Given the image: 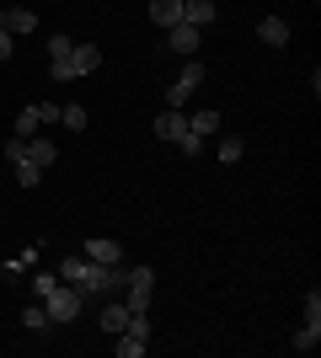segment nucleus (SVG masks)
Returning <instances> with one entry per match:
<instances>
[{"label": "nucleus", "instance_id": "b1692460", "mask_svg": "<svg viewBox=\"0 0 321 358\" xmlns=\"http://www.w3.org/2000/svg\"><path fill=\"white\" fill-rule=\"evenodd\" d=\"M177 145H183V155H199V150H204V139L193 134V129H183V139H177Z\"/></svg>", "mask_w": 321, "mask_h": 358}, {"label": "nucleus", "instance_id": "a878e982", "mask_svg": "<svg viewBox=\"0 0 321 358\" xmlns=\"http://www.w3.org/2000/svg\"><path fill=\"white\" fill-rule=\"evenodd\" d=\"M11 48H16V43H11V32H0V64L11 59Z\"/></svg>", "mask_w": 321, "mask_h": 358}, {"label": "nucleus", "instance_id": "5701e85b", "mask_svg": "<svg viewBox=\"0 0 321 358\" xmlns=\"http://www.w3.org/2000/svg\"><path fill=\"white\" fill-rule=\"evenodd\" d=\"M22 273H27L22 257H0V278H22Z\"/></svg>", "mask_w": 321, "mask_h": 358}, {"label": "nucleus", "instance_id": "4be33fe9", "mask_svg": "<svg viewBox=\"0 0 321 358\" xmlns=\"http://www.w3.org/2000/svg\"><path fill=\"white\" fill-rule=\"evenodd\" d=\"M59 123H64V129H86V107H76V102L59 107Z\"/></svg>", "mask_w": 321, "mask_h": 358}, {"label": "nucleus", "instance_id": "39448f33", "mask_svg": "<svg viewBox=\"0 0 321 358\" xmlns=\"http://www.w3.org/2000/svg\"><path fill=\"white\" fill-rule=\"evenodd\" d=\"M70 48H76V38H64V32L48 38V75H54V80H76V70H70Z\"/></svg>", "mask_w": 321, "mask_h": 358}, {"label": "nucleus", "instance_id": "4468645a", "mask_svg": "<svg viewBox=\"0 0 321 358\" xmlns=\"http://www.w3.org/2000/svg\"><path fill=\"white\" fill-rule=\"evenodd\" d=\"M150 22H161V27L183 22V0H150Z\"/></svg>", "mask_w": 321, "mask_h": 358}, {"label": "nucleus", "instance_id": "9b49d317", "mask_svg": "<svg viewBox=\"0 0 321 358\" xmlns=\"http://www.w3.org/2000/svg\"><path fill=\"white\" fill-rule=\"evenodd\" d=\"M86 257H92V262H102V268H113V262H123V246H118V241H107V236H102V241L92 236V241H86Z\"/></svg>", "mask_w": 321, "mask_h": 358}, {"label": "nucleus", "instance_id": "aec40b11", "mask_svg": "<svg viewBox=\"0 0 321 358\" xmlns=\"http://www.w3.org/2000/svg\"><path fill=\"white\" fill-rule=\"evenodd\" d=\"M22 327H27V331H48L54 321H48V310H43V305H27V310H22Z\"/></svg>", "mask_w": 321, "mask_h": 358}, {"label": "nucleus", "instance_id": "f257e3e1", "mask_svg": "<svg viewBox=\"0 0 321 358\" xmlns=\"http://www.w3.org/2000/svg\"><path fill=\"white\" fill-rule=\"evenodd\" d=\"M32 289H38V299H43V310H48V321H76L80 315V305H86V294H80L76 284H64V278H54V273H38L32 278Z\"/></svg>", "mask_w": 321, "mask_h": 358}, {"label": "nucleus", "instance_id": "2eb2a0df", "mask_svg": "<svg viewBox=\"0 0 321 358\" xmlns=\"http://www.w3.org/2000/svg\"><path fill=\"white\" fill-rule=\"evenodd\" d=\"M38 129H43V118H38V102H32V107H22V113H16V129H11V134H16V139H32Z\"/></svg>", "mask_w": 321, "mask_h": 358}, {"label": "nucleus", "instance_id": "6ab92c4d", "mask_svg": "<svg viewBox=\"0 0 321 358\" xmlns=\"http://www.w3.org/2000/svg\"><path fill=\"white\" fill-rule=\"evenodd\" d=\"M316 343H321V327H311V321H306V327H300V331L290 337V348H294V353H311Z\"/></svg>", "mask_w": 321, "mask_h": 358}, {"label": "nucleus", "instance_id": "393cba45", "mask_svg": "<svg viewBox=\"0 0 321 358\" xmlns=\"http://www.w3.org/2000/svg\"><path fill=\"white\" fill-rule=\"evenodd\" d=\"M306 321H311V327H321V294L306 299Z\"/></svg>", "mask_w": 321, "mask_h": 358}, {"label": "nucleus", "instance_id": "a211bd4d", "mask_svg": "<svg viewBox=\"0 0 321 358\" xmlns=\"http://www.w3.org/2000/svg\"><path fill=\"white\" fill-rule=\"evenodd\" d=\"M27 155H32V166H43V171L54 166V145H48V139H38V134L27 139Z\"/></svg>", "mask_w": 321, "mask_h": 358}, {"label": "nucleus", "instance_id": "0eeeda50", "mask_svg": "<svg viewBox=\"0 0 321 358\" xmlns=\"http://www.w3.org/2000/svg\"><path fill=\"white\" fill-rule=\"evenodd\" d=\"M0 32H11V38L38 32V11H32V6H6V11H0Z\"/></svg>", "mask_w": 321, "mask_h": 358}, {"label": "nucleus", "instance_id": "dca6fc26", "mask_svg": "<svg viewBox=\"0 0 321 358\" xmlns=\"http://www.w3.org/2000/svg\"><path fill=\"white\" fill-rule=\"evenodd\" d=\"M11 171H16V182H22V187H38V182H43V166H32V155H22Z\"/></svg>", "mask_w": 321, "mask_h": 358}, {"label": "nucleus", "instance_id": "20e7f679", "mask_svg": "<svg viewBox=\"0 0 321 358\" xmlns=\"http://www.w3.org/2000/svg\"><path fill=\"white\" fill-rule=\"evenodd\" d=\"M199 86H204V64H199V59H187V64H183V75H177V80L166 86V107H183Z\"/></svg>", "mask_w": 321, "mask_h": 358}, {"label": "nucleus", "instance_id": "6e6552de", "mask_svg": "<svg viewBox=\"0 0 321 358\" xmlns=\"http://www.w3.org/2000/svg\"><path fill=\"white\" fill-rule=\"evenodd\" d=\"M150 129H155V139H166V145H177V139H183V129H187L183 107H166V113H161V118H155Z\"/></svg>", "mask_w": 321, "mask_h": 358}, {"label": "nucleus", "instance_id": "f3484780", "mask_svg": "<svg viewBox=\"0 0 321 358\" xmlns=\"http://www.w3.org/2000/svg\"><path fill=\"white\" fill-rule=\"evenodd\" d=\"M187 129H193V134H199V139L220 134V113H193V118H187Z\"/></svg>", "mask_w": 321, "mask_h": 358}, {"label": "nucleus", "instance_id": "7ed1b4c3", "mask_svg": "<svg viewBox=\"0 0 321 358\" xmlns=\"http://www.w3.org/2000/svg\"><path fill=\"white\" fill-rule=\"evenodd\" d=\"M150 348V321L145 315H129V327L118 331V358H139Z\"/></svg>", "mask_w": 321, "mask_h": 358}, {"label": "nucleus", "instance_id": "f8f14e48", "mask_svg": "<svg viewBox=\"0 0 321 358\" xmlns=\"http://www.w3.org/2000/svg\"><path fill=\"white\" fill-rule=\"evenodd\" d=\"M214 11H220L214 0H183V22H187V27H209Z\"/></svg>", "mask_w": 321, "mask_h": 358}, {"label": "nucleus", "instance_id": "412c9836", "mask_svg": "<svg viewBox=\"0 0 321 358\" xmlns=\"http://www.w3.org/2000/svg\"><path fill=\"white\" fill-rule=\"evenodd\" d=\"M241 139H236V134H225V139H220V166H230V161H241Z\"/></svg>", "mask_w": 321, "mask_h": 358}, {"label": "nucleus", "instance_id": "ddd939ff", "mask_svg": "<svg viewBox=\"0 0 321 358\" xmlns=\"http://www.w3.org/2000/svg\"><path fill=\"white\" fill-rule=\"evenodd\" d=\"M129 315H134V310H129L123 299H118V305H107V310H102V331H107V337H118V331L129 327Z\"/></svg>", "mask_w": 321, "mask_h": 358}, {"label": "nucleus", "instance_id": "1a4fd4ad", "mask_svg": "<svg viewBox=\"0 0 321 358\" xmlns=\"http://www.w3.org/2000/svg\"><path fill=\"white\" fill-rule=\"evenodd\" d=\"M97 64H102V48H97V43H76V48H70V70H76V80H80V75H92Z\"/></svg>", "mask_w": 321, "mask_h": 358}, {"label": "nucleus", "instance_id": "9d476101", "mask_svg": "<svg viewBox=\"0 0 321 358\" xmlns=\"http://www.w3.org/2000/svg\"><path fill=\"white\" fill-rule=\"evenodd\" d=\"M257 38L268 48H284V43H290V22H284V16H262V22H257Z\"/></svg>", "mask_w": 321, "mask_h": 358}, {"label": "nucleus", "instance_id": "423d86ee", "mask_svg": "<svg viewBox=\"0 0 321 358\" xmlns=\"http://www.w3.org/2000/svg\"><path fill=\"white\" fill-rule=\"evenodd\" d=\"M166 48H177L183 59H193V54L204 48V27H187V22H171V27H166Z\"/></svg>", "mask_w": 321, "mask_h": 358}, {"label": "nucleus", "instance_id": "f03ea898", "mask_svg": "<svg viewBox=\"0 0 321 358\" xmlns=\"http://www.w3.org/2000/svg\"><path fill=\"white\" fill-rule=\"evenodd\" d=\"M123 305H129V310L134 315H145L150 310V294H155V268H129V278H123Z\"/></svg>", "mask_w": 321, "mask_h": 358}]
</instances>
